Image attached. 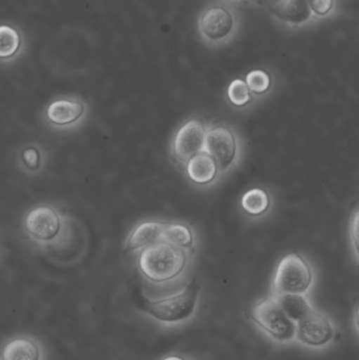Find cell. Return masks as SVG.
I'll return each instance as SVG.
<instances>
[{
    "label": "cell",
    "mask_w": 359,
    "mask_h": 360,
    "mask_svg": "<svg viewBox=\"0 0 359 360\" xmlns=\"http://www.w3.org/2000/svg\"><path fill=\"white\" fill-rule=\"evenodd\" d=\"M246 84L255 94H263L271 86V77L263 70H253L247 75Z\"/></svg>",
    "instance_id": "obj_21"
},
{
    "label": "cell",
    "mask_w": 359,
    "mask_h": 360,
    "mask_svg": "<svg viewBox=\"0 0 359 360\" xmlns=\"http://www.w3.org/2000/svg\"><path fill=\"white\" fill-rule=\"evenodd\" d=\"M198 297L200 285L192 281L176 295L157 300L141 297L137 302V308L159 323H183L193 316L197 308Z\"/></svg>",
    "instance_id": "obj_3"
},
{
    "label": "cell",
    "mask_w": 359,
    "mask_h": 360,
    "mask_svg": "<svg viewBox=\"0 0 359 360\" xmlns=\"http://www.w3.org/2000/svg\"><path fill=\"white\" fill-rule=\"evenodd\" d=\"M187 174L194 184L206 186L218 175L216 162L206 152L196 154L187 162Z\"/></svg>",
    "instance_id": "obj_15"
},
{
    "label": "cell",
    "mask_w": 359,
    "mask_h": 360,
    "mask_svg": "<svg viewBox=\"0 0 359 360\" xmlns=\"http://www.w3.org/2000/svg\"><path fill=\"white\" fill-rule=\"evenodd\" d=\"M273 296L285 314L295 323L303 321L314 310L309 300L301 294H282Z\"/></svg>",
    "instance_id": "obj_17"
},
{
    "label": "cell",
    "mask_w": 359,
    "mask_h": 360,
    "mask_svg": "<svg viewBox=\"0 0 359 360\" xmlns=\"http://www.w3.org/2000/svg\"><path fill=\"white\" fill-rule=\"evenodd\" d=\"M358 213H355L354 215V221L353 226H351V233H353V240L354 243V250H355L356 255H358Z\"/></svg>",
    "instance_id": "obj_23"
},
{
    "label": "cell",
    "mask_w": 359,
    "mask_h": 360,
    "mask_svg": "<svg viewBox=\"0 0 359 360\" xmlns=\"http://www.w3.org/2000/svg\"><path fill=\"white\" fill-rule=\"evenodd\" d=\"M249 1L256 2V4H263V2H267L268 0H249Z\"/></svg>",
    "instance_id": "obj_25"
},
{
    "label": "cell",
    "mask_w": 359,
    "mask_h": 360,
    "mask_svg": "<svg viewBox=\"0 0 359 360\" xmlns=\"http://www.w3.org/2000/svg\"><path fill=\"white\" fill-rule=\"evenodd\" d=\"M48 162L46 150L36 143L22 146L17 152L16 162L19 170L29 176H37L44 172Z\"/></svg>",
    "instance_id": "obj_13"
},
{
    "label": "cell",
    "mask_w": 359,
    "mask_h": 360,
    "mask_svg": "<svg viewBox=\"0 0 359 360\" xmlns=\"http://www.w3.org/2000/svg\"><path fill=\"white\" fill-rule=\"evenodd\" d=\"M167 222L160 220H147L137 224L126 237L128 251H141L157 241L162 240Z\"/></svg>",
    "instance_id": "obj_11"
},
{
    "label": "cell",
    "mask_w": 359,
    "mask_h": 360,
    "mask_svg": "<svg viewBox=\"0 0 359 360\" xmlns=\"http://www.w3.org/2000/svg\"><path fill=\"white\" fill-rule=\"evenodd\" d=\"M22 48L21 32L13 25H0V63H12L20 55Z\"/></svg>",
    "instance_id": "obj_16"
},
{
    "label": "cell",
    "mask_w": 359,
    "mask_h": 360,
    "mask_svg": "<svg viewBox=\"0 0 359 360\" xmlns=\"http://www.w3.org/2000/svg\"><path fill=\"white\" fill-rule=\"evenodd\" d=\"M249 316L272 340L278 342L295 340L296 323L285 314L274 296L263 298L253 304Z\"/></svg>",
    "instance_id": "obj_4"
},
{
    "label": "cell",
    "mask_w": 359,
    "mask_h": 360,
    "mask_svg": "<svg viewBox=\"0 0 359 360\" xmlns=\"http://www.w3.org/2000/svg\"><path fill=\"white\" fill-rule=\"evenodd\" d=\"M270 11L276 18L291 25H303L312 16L308 0H280L270 6Z\"/></svg>",
    "instance_id": "obj_14"
},
{
    "label": "cell",
    "mask_w": 359,
    "mask_h": 360,
    "mask_svg": "<svg viewBox=\"0 0 359 360\" xmlns=\"http://www.w3.org/2000/svg\"><path fill=\"white\" fill-rule=\"evenodd\" d=\"M242 207L249 215H263L269 210V195L263 188H251L242 197Z\"/></svg>",
    "instance_id": "obj_18"
},
{
    "label": "cell",
    "mask_w": 359,
    "mask_h": 360,
    "mask_svg": "<svg viewBox=\"0 0 359 360\" xmlns=\"http://www.w3.org/2000/svg\"><path fill=\"white\" fill-rule=\"evenodd\" d=\"M162 360H187L183 357L179 356V355H169V356L164 357Z\"/></svg>",
    "instance_id": "obj_24"
},
{
    "label": "cell",
    "mask_w": 359,
    "mask_h": 360,
    "mask_svg": "<svg viewBox=\"0 0 359 360\" xmlns=\"http://www.w3.org/2000/svg\"><path fill=\"white\" fill-rule=\"evenodd\" d=\"M204 151L215 160L218 173L223 174L229 171L238 156V143L233 131L223 126L208 129L204 137Z\"/></svg>",
    "instance_id": "obj_7"
},
{
    "label": "cell",
    "mask_w": 359,
    "mask_h": 360,
    "mask_svg": "<svg viewBox=\"0 0 359 360\" xmlns=\"http://www.w3.org/2000/svg\"><path fill=\"white\" fill-rule=\"evenodd\" d=\"M207 129L200 120H191L181 127L173 141V155L181 164H187L204 151Z\"/></svg>",
    "instance_id": "obj_9"
},
{
    "label": "cell",
    "mask_w": 359,
    "mask_h": 360,
    "mask_svg": "<svg viewBox=\"0 0 359 360\" xmlns=\"http://www.w3.org/2000/svg\"><path fill=\"white\" fill-rule=\"evenodd\" d=\"M90 107L78 96H60L53 99L42 110V122L59 132L79 129L86 122Z\"/></svg>",
    "instance_id": "obj_5"
},
{
    "label": "cell",
    "mask_w": 359,
    "mask_h": 360,
    "mask_svg": "<svg viewBox=\"0 0 359 360\" xmlns=\"http://www.w3.org/2000/svg\"><path fill=\"white\" fill-rule=\"evenodd\" d=\"M228 97L235 107H244L252 99L250 89L247 86L246 82L242 79H235L230 84L228 88Z\"/></svg>",
    "instance_id": "obj_20"
},
{
    "label": "cell",
    "mask_w": 359,
    "mask_h": 360,
    "mask_svg": "<svg viewBox=\"0 0 359 360\" xmlns=\"http://www.w3.org/2000/svg\"><path fill=\"white\" fill-rule=\"evenodd\" d=\"M162 240L168 241L171 245H176L185 251L192 249L194 245L193 233L189 226L179 222L167 224Z\"/></svg>",
    "instance_id": "obj_19"
},
{
    "label": "cell",
    "mask_w": 359,
    "mask_h": 360,
    "mask_svg": "<svg viewBox=\"0 0 359 360\" xmlns=\"http://www.w3.org/2000/svg\"><path fill=\"white\" fill-rule=\"evenodd\" d=\"M312 12L318 16H326L333 8L334 0H308Z\"/></svg>",
    "instance_id": "obj_22"
},
{
    "label": "cell",
    "mask_w": 359,
    "mask_h": 360,
    "mask_svg": "<svg viewBox=\"0 0 359 360\" xmlns=\"http://www.w3.org/2000/svg\"><path fill=\"white\" fill-rule=\"evenodd\" d=\"M234 27V18L231 13L223 6L208 8L200 18V31L209 40L218 41L231 34Z\"/></svg>",
    "instance_id": "obj_10"
},
{
    "label": "cell",
    "mask_w": 359,
    "mask_h": 360,
    "mask_svg": "<svg viewBox=\"0 0 359 360\" xmlns=\"http://www.w3.org/2000/svg\"><path fill=\"white\" fill-rule=\"evenodd\" d=\"M187 264V251L166 240L157 241L141 250L137 259L143 276L154 283L177 278L185 271Z\"/></svg>",
    "instance_id": "obj_2"
},
{
    "label": "cell",
    "mask_w": 359,
    "mask_h": 360,
    "mask_svg": "<svg viewBox=\"0 0 359 360\" xmlns=\"http://www.w3.org/2000/svg\"><path fill=\"white\" fill-rule=\"evenodd\" d=\"M0 360H44V351L35 338L17 336L2 347Z\"/></svg>",
    "instance_id": "obj_12"
},
{
    "label": "cell",
    "mask_w": 359,
    "mask_h": 360,
    "mask_svg": "<svg viewBox=\"0 0 359 360\" xmlns=\"http://www.w3.org/2000/svg\"><path fill=\"white\" fill-rule=\"evenodd\" d=\"M313 283L310 264L296 253L285 256L276 269L273 281L274 295L301 294L306 295Z\"/></svg>",
    "instance_id": "obj_6"
},
{
    "label": "cell",
    "mask_w": 359,
    "mask_h": 360,
    "mask_svg": "<svg viewBox=\"0 0 359 360\" xmlns=\"http://www.w3.org/2000/svg\"><path fill=\"white\" fill-rule=\"evenodd\" d=\"M335 336V328L326 315L313 310L296 323L295 338L303 346L322 348L328 346Z\"/></svg>",
    "instance_id": "obj_8"
},
{
    "label": "cell",
    "mask_w": 359,
    "mask_h": 360,
    "mask_svg": "<svg viewBox=\"0 0 359 360\" xmlns=\"http://www.w3.org/2000/svg\"><path fill=\"white\" fill-rule=\"evenodd\" d=\"M25 236L44 252L59 251L72 238L70 215L52 203H39L25 213L22 220Z\"/></svg>",
    "instance_id": "obj_1"
}]
</instances>
